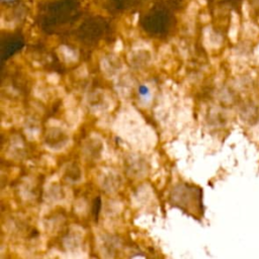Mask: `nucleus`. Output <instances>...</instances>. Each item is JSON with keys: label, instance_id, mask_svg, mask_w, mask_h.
Returning <instances> with one entry per match:
<instances>
[{"label": "nucleus", "instance_id": "obj_1", "mask_svg": "<svg viewBox=\"0 0 259 259\" xmlns=\"http://www.w3.org/2000/svg\"><path fill=\"white\" fill-rule=\"evenodd\" d=\"M79 8L78 0H51L40 7V25L47 31L55 30L75 20L79 15Z\"/></svg>", "mask_w": 259, "mask_h": 259}, {"label": "nucleus", "instance_id": "obj_2", "mask_svg": "<svg viewBox=\"0 0 259 259\" xmlns=\"http://www.w3.org/2000/svg\"><path fill=\"white\" fill-rule=\"evenodd\" d=\"M174 18L168 8L156 4L141 17L142 28L152 36H164L172 27Z\"/></svg>", "mask_w": 259, "mask_h": 259}, {"label": "nucleus", "instance_id": "obj_3", "mask_svg": "<svg viewBox=\"0 0 259 259\" xmlns=\"http://www.w3.org/2000/svg\"><path fill=\"white\" fill-rule=\"evenodd\" d=\"M105 30L106 22L101 18L94 17L84 21L78 28L77 34L82 41L92 44L96 42L104 34Z\"/></svg>", "mask_w": 259, "mask_h": 259}, {"label": "nucleus", "instance_id": "obj_4", "mask_svg": "<svg viewBox=\"0 0 259 259\" xmlns=\"http://www.w3.org/2000/svg\"><path fill=\"white\" fill-rule=\"evenodd\" d=\"M24 46L23 38L19 35H9L2 42L3 59L6 60L13 56L15 53L20 51Z\"/></svg>", "mask_w": 259, "mask_h": 259}, {"label": "nucleus", "instance_id": "obj_5", "mask_svg": "<svg viewBox=\"0 0 259 259\" xmlns=\"http://www.w3.org/2000/svg\"><path fill=\"white\" fill-rule=\"evenodd\" d=\"M127 2L128 0H109L110 5L116 10H122L126 6Z\"/></svg>", "mask_w": 259, "mask_h": 259}, {"label": "nucleus", "instance_id": "obj_6", "mask_svg": "<svg viewBox=\"0 0 259 259\" xmlns=\"http://www.w3.org/2000/svg\"><path fill=\"white\" fill-rule=\"evenodd\" d=\"M139 91L141 92V94L146 95V94L148 93V88H147V87H145V86H141V87H140V89H139Z\"/></svg>", "mask_w": 259, "mask_h": 259}]
</instances>
